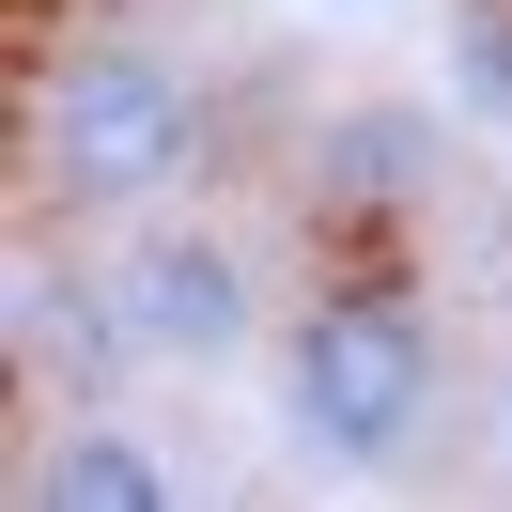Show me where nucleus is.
<instances>
[{
	"label": "nucleus",
	"instance_id": "7",
	"mask_svg": "<svg viewBox=\"0 0 512 512\" xmlns=\"http://www.w3.org/2000/svg\"><path fill=\"white\" fill-rule=\"evenodd\" d=\"M497 450H512V404H497Z\"/></svg>",
	"mask_w": 512,
	"mask_h": 512
},
{
	"label": "nucleus",
	"instance_id": "3",
	"mask_svg": "<svg viewBox=\"0 0 512 512\" xmlns=\"http://www.w3.org/2000/svg\"><path fill=\"white\" fill-rule=\"evenodd\" d=\"M94 326L125 357L218 373V357H249V326H264V264H249V233H218V218H125L109 233V280H94Z\"/></svg>",
	"mask_w": 512,
	"mask_h": 512
},
{
	"label": "nucleus",
	"instance_id": "1",
	"mask_svg": "<svg viewBox=\"0 0 512 512\" xmlns=\"http://www.w3.org/2000/svg\"><path fill=\"white\" fill-rule=\"evenodd\" d=\"M264 388H280V435L311 450L326 481H388L435 435V404H450V342H435V311H419V280L342 264V280H311L280 311Z\"/></svg>",
	"mask_w": 512,
	"mask_h": 512
},
{
	"label": "nucleus",
	"instance_id": "5",
	"mask_svg": "<svg viewBox=\"0 0 512 512\" xmlns=\"http://www.w3.org/2000/svg\"><path fill=\"white\" fill-rule=\"evenodd\" d=\"M311 187L342 202V218H404V202L435 187V125H419V109H342V125L311 140Z\"/></svg>",
	"mask_w": 512,
	"mask_h": 512
},
{
	"label": "nucleus",
	"instance_id": "4",
	"mask_svg": "<svg viewBox=\"0 0 512 512\" xmlns=\"http://www.w3.org/2000/svg\"><path fill=\"white\" fill-rule=\"evenodd\" d=\"M16 497L32 512H171V450L140 435V419H63V435L16 466Z\"/></svg>",
	"mask_w": 512,
	"mask_h": 512
},
{
	"label": "nucleus",
	"instance_id": "6",
	"mask_svg": "<svg viewBox=\"0 0 512 512\" xmlns=\"http://www.w3.org/2000/svg\"><path fill=\"white\" fill-rule=\"evenodd\" d=\"M450 94H466V125L512 140V0H466L450 16Z\"/></svg>",
	"mask_w": 512,
	"mask_h": 512
},
{
	"label": "nucleus",
	"instance_id": "2",
	"mask_svg": "<svg viewBox=\"0 0 512 512\" xmlns=\"http://www.w3.org/2000/svg\"><path fill=\"white\" fill-rule=\"evenodd\" d=\"M218 156V94L156 32H78L32 78V202L47 218H156Z\"/></svg>",
	"mask_w": 512,
	"mask_h": 512
}]
</instances>
